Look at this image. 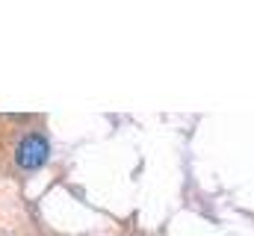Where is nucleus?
Wrapping results in <instances>:
<instances>
[{"label": "nucleus", "mask_w": 254, "mask_h": 236, "mask_svg": "<svg viewBox=\"0 0 254 236\" xmlns=\"http://www.w3.org/2000/svg\"><path fill=\"white\" fill-rule=\"evenodd\" d=\"M48 157H51V145H48V139L39 136V133H30V136H24V139L18 142L15 163H18L24 172H36V169H42V166L48 163Z\"/></svg>", "instance_id": "obj_1"}]
</instances>
